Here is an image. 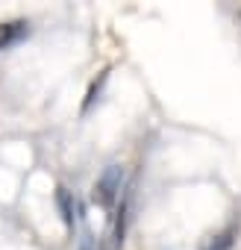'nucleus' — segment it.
I'll return each instance as SVG.
<instances>
[{
	"label": "nucleus",
	"mask_w": 241,
	"mask_h": 250,
	"mask_svg": "<svg viewBox=\"0 0 241 250\" xmlns=\"http://www.w3.org/2000/svg\"><path fill=\"white\" fill-rule=\"evenodd\" d=\"M232 235H235V229H226V232H221V235H218V238H215V241L206 247V250H229V247H232Z\"/></svg>",
	"instance_id": "39448f33"
},
{
	"label": "nucleus",
	"mask_w": 241,
	"mask_h": 250,
	"mask_svg": "<svg viewBox=\"0 0 241 250\" xmlns=\"http://www.w3.org/2000/svg\"><path fill=\"white\" fill-rule=\"evenodd\" d=\"M24 36H27V21H3L0 24V50L18 44Z\"/></svg>",
	"instance_id": "7ed1b4c3"
},
{
	"label": "nucleus",
	"mask_w": 241,
	"mask_h": 250,
	"mask_svg": "<svg viewBox=\"0 0 241 250\" xmlns=\"http://www.w3.org/2000/svg\"><path fill=\"white\" fill-rule=\"evenodd\" d=\"M56 206H59V212H62L65 227L71 229V227H74V218H77V200H74V194H71L65 186H56Z\"/></svg>",
	"instance_id": "f03ea898"
},
{
	"label": "nucleus",
	"mask_w": 241,
	"mask_h": 250,
	"mask_svg": "<svg viewBox=\"0 0 241 250\" xmlns=\"http://www.w3.org/2000/svg\"><path fill=\"white\" fill-rule=\"evenodd\" d=\"M120 194H124V168H120V165L103 168V174L97 177V183L91 188V203L109 212L120 200Z\"/></svg>",
	"instance_id": "f257e3e1"
},
{
	"label": "nucleus",
	"mask_w": 241,
	"mask_h": 250,
	"mask_svg": "<svg viewBox=\"0 0 241 250\" xmlns=\"http://www.w3.org/2000/svg\"><path fill=\"white\" fill-rule=\"evenodd\" d=\"M109 80V68H103L100 71V77L91 83V88H88V94H85V103H82V112H88L91 106H94V100H97V94H100V88H103V83Z\"/></svg>",
	"instance_id": "20e7f679"
},
{
	"label": "nucleus",
	"mask_w": 241,
	"mask_h": 250,
	"mask_svg": "<svg viewBox=\"0 0 241 250\" xmlns=\"http://www.w3.org/2000/svg\"><path fill=\"white\" fill-rule=\"evenodd\" d=\"M80 250H94V241H91V235H88V232L82 235V241H80Z\"/></svg>",
	"instance_id": "423d86ee"
}]
</instances>
